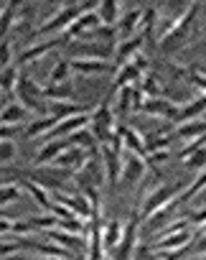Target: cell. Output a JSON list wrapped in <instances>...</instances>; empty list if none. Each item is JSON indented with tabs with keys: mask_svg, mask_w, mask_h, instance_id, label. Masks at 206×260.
Instances as JSON below:
<instances>
[{
	"mask_svg": "<svg viewBox=\"0 0 206 260\" xmlns=\"http://www.w3.org/2000/svg\"><path fill=\"white\" fill-rule=\"evenodd\" d=\"M89 130L97 138V143H112L117 136V117L112 112V105L107 100H102L92 112H89Z\"/></svg>",
	"mask_w": 206,
	"mask_h": 260,
	"instance_id": "cell-1",
	"label": "cell"
},
{
	"mask_svg": "<svg viewBox=\"0 0 206 260\" xmlns=\"http://www.w3.org/2000/svg\"><path fill=\"white\" fill-rule=\"evenodd\" d=\"M181 189H183V181H176V184H160V186H155V189L148 194V199H145V204H143V209H140V217H143V219H148V217H153L155 212H160L163 207H168L171 202H176Z\"/></svg>",
	"mask_w": 206,
	"mask_h": 260,
	"instance_id": "cell-2",
	"label": "cell"
},
{
	"mask_svg": "<svg viewBox=\"0 0 206 260\" xmlns=\"http://www.w3.org/2000/svg\"><path fill=\"white\" fill-rule=\"evenodd\" d=\"M196 232H191V227H183L178 232H171V235H163L158 240H153L148 245V252H153L155 257L160 255H171V252H178V250H186L191 242H193Z\"/></svg>",
	"mask_w": 206,
	"mask_h": 260,
	"instance_id": "cell-3",
	"label": "cell"
},
{
	"mask_svg": "<svg viewBox=\"0 0 206 260\" xmlns=\"http://www.w3.org/2000/svg\"><path fill=\"white\" fill-rule=\"evenodd\" d=\"M140 209H133L130 219L125 222V230H122V237H120V245L115 247V252L110 255L112 260H133L135 255V247H138V230H140Z\"/></svg>",
	"mask_w": 206,
	"mask_h": 260,
	"instance_id": "cell-4",
	"label": "cell"
},
{
	"mask_svg": "<svg viewBox=\"0 0 206 260\" xmlns=\"http://www.w3.org/2000/svg\"><path fill=\"white\" fill-rule=\"evenodd\" d=\"M16 94H18V102L26 107V110H33L38 115H46V100H44V87H38L33 79L28 77H18V84H16Z\"/></svg>",
	"mask_w": 206,
	"mask_h": 260,
	"instance_id": "cell-5",
	"label": "cell"
},
{
	"mask_svg": "<svg viewBox=\"0 0 206 260\" xmlns=\"http://www.w3.org/2000/svg\"><path fill=\"white\" fill-rule=\"evenodd\" d=\"M140 102H143V94L135 89V87H120L115 89V105H112V112L117 117V122H128V117L140 110Z\"/></svg>",
	"mask_w": 206,
	"mask_h": 260,
	"instance_id": "cell-6",
	"label": "cell"
},
{
	"mask_svg": "<svg viewBox=\"0 0 206 260\" xmlns=\"http://www.w3.org/2000/svg\"><path fill=\"white\" fill-rule=\"evenodd\" d=\"M145 176H148V164H145V158L138 156V153L122 151V176H120V184L135 186V184L145 181Z\"/></svg>",
	"mask_w": 206,
	"mask_h": 260,
	"instance_id": "cell-7",
	"label": "cell"
},
{
	"mask_svg": "<svg viewBox=\"0 0 206 260\" xmlns=\"http://www.w3.org/2000/svg\"><path fill=\"white\" fill-rule=\"evenodd\" d=\"M71 56L69 59H102V61H110L115 59V44H102V41H79L71 44Z\"/></svg>",
	"mask_w": 206,
	"mask_h": 260,
	"instance_id": "cell-8",
	"label": "cell"
},
{
	"mask_svg": "<svg viewBox=\"0 0 206 260\" xmlns=\"http://www.w3.org/2000/svg\"><path fill=\"white\" fill-rule=\"evenodd\" d=\"M140 112L143 115H150V117H160V120H173L178 107L171 102V100H163V97H148L140 102Z\"/></svg>",
	"mask_w": 206,
	"mask_h": 260,
	"instance_id": "cell-9",
	"label": "cell"
},
{
	"mask_svg": "<svg viewBox=\"0 0 206 260\" xmlns=\"http://www.w3.org/2000/svg\"><path fill=\"white\" fill-rule=\"evenodd\" d=\"M64 44H69L66 34L54 36V39H46V41H36L33 46H28L26 51H21V61H23V64H31V61H36V59L46 56L51 49H59V46H64Z\"/></svg>",
	"mask_w": 206,
	"mask_h": 260,
	"instance_id": "cell-10",
	"label": "cell"
},
{
	"mask_svg": "<svg viewBox=\"0 0 206 260\" xmlns=\"http://www.w3.org/2000/svg\"><path fill=\"white\" fill-rule=\"evenodd\" d=\"M117 138L122 143V151H130V153H138L145 158V141L138 136V130L128 122H117Z\"/></svg>",
	"mask_w": 206,
	"mask_h": 260,
	"instance_id": "cell-11",
	"label": "cell"
},
{
	"mask_svg": "<svg viewBox=\"0 0 206 260\" xmlns=\"http://www.w3.org/2000/svg\"><path fill=\"white\" fill-rule=\"evenodd\" d=\"M69 67L71 74H81V77H97L115 69L110 61H102V59H69Z\"/></svg>",
	"mask_w": 206,
	"mask_h": 260,
	"instance_id": "cell-12",
	"label": "cell"
},
{
	"mask_svg": "<svg viewBox=\"0 0 206 260\" xmlns=\"http://www.w3.org/2000/svg\"><path fill=\"white\" fill-rule=\"evenodd\" d=\"M145 44V36L143 34H135L133 39H125V41H117L115 44V69L117 67H122V64H128L138 51H140V46Z\"/></svg>",
	"mask_w": 206,
	"mask_h": 260,
	"instance_id": "cell-13",
	"label": "cell"
},
{
	"mask_svg": "<svg viewBox=\"0 0 206 260\" xmlns=\"http://www.w3.org/2000/svg\"><path fill=\"white\" fill-rule=\"evenodd\" d=\"M66 148H71L69 138H51V141H49L38 153H36L33 164H36V166H49V164H54V158H56V156H61Z\"/></svg>",
	"mask_w": 206,
	"mask_h": 260,
	"instance_id": "cell-14",
	"label": "cell"
},
{
	"mask_svg": "<svg viewBox=\"0 0 206 260\" xmlns=\"http://www.w3.org/2000/svg\"><path fill=\"white\" fill-rule=\"evenodd\" d=\"M122 230H125V224H122V219H110L107 224H102V247H105V255H112L115 252V247L120 245V237H122Z\"/></svg>",
	"mask_w": 206,
	"mask_h": 260,
	"instance_id": "cell-15",
	"label": "cell"
},
{
	"mask_svg": "<svg viewBox=\"0 0 206 260\" xmlns=\"http://www.w3.org/2000/svg\"><path fill=\"white\" fill-rule=\"evenodd\" d=\"M84 158H87V151H81V148H66L61 156H56L54 158V164H49V166H54V169H64V171H79L81 169V164H84Z\"/></svg>",
	"mask_w": 206,
	"mask_h": 260,
	"instance_id": "cell-16",
	"label": "cell"
},
{
	"mask_svg": "<svg viewBox=\"0 0 206 260\" xmlns=\"http://www.w3.org/2000/svg\"><path fill=\"white\" fill-rule=\"evenodd\" d=\"M140 21H143V8H133L128 11L122 18H120V26H117V41H125V39H133L135 34H140Z\"/></svg>",
	"mask_w": 206,
	"mask_h": 260,
	"instance_id": "cell-17",
	"label": "cell"
},
{
	"mask_svg": "<svg viewBox=\"0 0 206 260\" xmlns=\"http://www.w3.org/2000/svg\"><path fill=\"white\" fill-rule=\"evenodd\" d=\"M173 138H181L186 143H191L196 138H206V117H196V120L181 122V127L173 133Z\"/></svg>",
	"mask_w": 206,
	"mask_h": 260,
	"instance_id": "cell-18",
	"label": "cell"
},
{
	"mask_svg": "<svg viewBox=\"0 0 206 260\" xmlns=\"http://www.w3.org/2000/svg\"><path fill=\"white\" fill-rule=\"evenodd\" d=\"M99 23H102V21H99L97 11H89V13H84V16H79V18L74 21V26L66 31V39H69V41H74V39H81L84 34L94 31Z\"/></svg>",
	"mask_w": 206,
	"mask_h": 260,
	"instance_id": "cell-19",
	"label": "cell"
},
{
	"mask_svg": "<svg viewBox=\"0 0 206 260\" xmlns=\"http://www.w3.org/2000/svg\"><path fill=\"white\" fill-rule=\"evenodd\" d=\"M59 122V117H54V115H38L36 120H31L28 125H26V130H23V138H28V141H33V138H41V136H46L49 130L54 127Z\"/></svg>",
	"mask_w": 206,
	"mask_h": 260,
	"instance_id": "cell-20",
	"label": "cell"
},
{
	"mask_svg": "<svg viewBox=\"0 0 206 260\" xmlns=\"http://www.w3.org/2000/svg\"><path fill=\"white\" fill-rule=\"evenodd\" d=\"M44 100H46V102H76L74 84H71V82L49 84V87H44Z\"/></svg>",
	"mask_w": 206,
	"mask_h": 260,
	"instance_id": "cell-21",
	"label": "cell"
},
{
	"mask_svg": "<svg viewBox=\"0 0 206 260\" xmlns=\"http://www.w3.org/2000/svg\"><path fill=\"white\" fill-rule=\"evenodd\" d=\"M203 112H206V94H203V97H198V100H191V102L181 105V107H178V112H176V117H173V122H176V125H181V122H188V120L201 117Z\"/></svg>",
	"mask_w": 206,
	"mask_h": 260,
	"instance_id": "cell-22",
	"label": "cell"
},
{
	"mask_svg": "<svg viewBox=\"0 0 206 260\" xmlns=\"http://www.w3.org/2000/svg\"><path fill=\"white\" fill-rule=\"evenodd\" d=\"M140 79H143V72L133 61H128V64H122V67L115 69V89H120V87H135Z\"/></svg>",
	"mask_w": 206,
	"mask_h": 260,
	"instance_id": "cell-23",
	"label": "cell"
},
{
	"mask_svg": "<svg viewBox=\"0 0 206 260\" xmlns=\"http://www.w3.org/2000/svg\"><path fill=\"white\" fill-rule=\"evenodd\" d=\"M26 120H28V110L21 102H11V105L3 107V112H0V122L3 125H23Z\"/></svg>",
	"mask_w": 206,
	"mask_h": 260,
	"instance_id": "cell-24",
	"label": "cell"
},
{
	"mask_svg": "<svg viewBox=\"0 0 206 260\" xmlns=\"http://www.w3.org/2000/svg\"><path fill=\"white\" fill-rule=\"evenodd\" d=\"M97 16H99L102 26H115L117 18H120V0H99Z\"/></svg>",
	"mask_w": 206,
	"mask_h": 260,
	"instance_id": "cell-25",
	"label": "cell"
},
{
	"mask_svg": "<svg viewBox=\"0 0 206 260\" xmlns=\"http://www.w3.org/2000/svg\"><path fill=\"white\" fill-rule=\"evenodd\" d=\"M66 138H69V143H71L74 148H81V151H97V148H99V143H97V138L92 136L89 125L81 127V130H74V133L66 136Z\"/></svg>",
	"mask_w": 206,
	"mask_h": 260,
	"instance_id": "cell-26",
	"label": "cell"
},
{
	"mask_svg": "<svg viewBox=\"0 0 206 260\" xmlns=\"http://www.w3.org/2000/svg\"><path fill=\"white\" fill-rule=\"evenodd\" d=\"M18 3H21V0H11V3L0 11V41L8 36V31H11V28L16 26V21H18Z\"/></svg>",
	"mask_w": 206,
	"mask_h": 260,
	"instance_id": "cell-27",
	"label": "cell"
},
{
	"mask_svg": "<svg viewBox=\"0 0 206 260\" xmlns=\"http://www.w3.org/2000/svg\"><path fill=\"white\" fill-rule=\"evenodd\" d=\"M23 186H26V189L31 191L33 202H36V204H38V207H41L44 212H49V209H51V199H49V191H46V189H44L41 184H36L33 179H28V176H26V179H23Z\"/></svg>",
	"mask_w": 206,
	"mask_h": 260,
	"instance_id": "cell-28",
	"label": "cell"
},
{
	"mask_svg": "<svg viewBox=\"0 0 206 260\" xmlns=\"http://www.w3.org/2000/svg\"><path fill=\"white\" fill-rule=\"evenodd\" d=\"M64 82H71V67H69V59H56L51 74H49V84H64Z\"/></svg>",
	"mask_w": 206,
	"mask_h": 260,
	"instance_id": "cell-29",
	"label": "cell"
},
{
	"mask_svg": "<svg viewBox=\"0 0 206 260\" xmlns=\"http://www.w3.org/2000/svg\"><path fill=\"white\" fill-rule=\"evenodd\" d=\"M203 189H206V171H198V174H196V179L186 186V191H183V197H181V204L193 202V199H196Z\"/></svg>",
	"mask_w": 206,
	"mask_h": 260,
	"instance_id": "cell-30",
	"label": "cell"
},
{
	"mask_svg": "<svg viewBox=\"0 0 206 260\" xmlns=\"http://www.w3.org/2000/svg\"><path fill=\"white\" fill-rule=\"evenodd\" d=\"M21 199V186L13 184V181H3L0 184V207L6 204H16Z\"/></svg>",
	"mask_w": 206,
	"mask_h": 260,
	"instance_id": "cell-31",
	"label": "cell"
},
{
	"mask_svg": "<svg viewBox=\"0 0 206 260\" xmlns=\"http://www.w3.org/2000/svg\"><path fill=\"white\" fill-rule=\"evenodd\" d=\"M18 72L16 67H6V69H0V89L3 92H16V84H18Z\"/></svg>",
	"mask_w": 206,
	"mask_h": 260,
	"instance_id": "cell-32",
	"label": "cell"
},
{
	"mask_svg": "<svg viewBox=\"0 0 206 260\" xmlns=\"http://www.w3.org/2000/svg\"><path fill=\"white\" fill-rule=\"evenodd\" d=\"M186 169L188 171H201V169H206V146H201V148H196L188 158H186Z\"/></svg>",
	"mask_w": 206,
	"mask_h": 260,
	"instance_id": "cell-33",
	"label": "cell"
},
{
	"mask_svg": "<svg viewBox=\"0 0 206 260\" xmlns=\"http://www.w3.org/2000/svg\"><path fill=\"white\" fill-rule=\"evenodd\" d=\"M31 224L36 230H54V227H59V217H54L51 212L49 214H38V217H31Z\"/></svg>",
	"mask_w": 206,
	"mask_h": 260,
	"instance_id": "cell-34",
	"label": "cell"
},
{
	"mask_svg": "<svg viewBox=\"0 0 206 260\" xmlns=\"http://www.w3.org/2000/svg\"><path fill=\"white\" fill-rule=\"evenodd\" d=\"M16 143L13 141H0V166H6L16 158Z\"/></svg>",
	"mask_w": 206,
	"mask_h": 260,
	"instance_id": "cell-35",
	"label": "cell"
},
{
	"mask_svg": "<svg viewBox=\"0 0 206 260\" xmlns=\"http://www.w3.org/2000/svg\"><path fill=\"white\" fill-rule=\"evenodd\" d=\"M11 59H13V41L3 39V41H0V69L11 67Z\"/></svg>",
	"mask_w": 206,
	"mask_h": 260,
	"instance_id": "cell-36",
	"label": "cell"
},
{
	"mask_svg": "<svg viewBox=\"0 0 206 260\" xmlns=\"http://www.w3.org/2000/svg\"><path fill=\"white\" fill-rule=\"evenodd\" d=\"M193 3H196V0H163V6H166L168 11H176L178 16H181V13H186Z\"/></svg>",
	"mask_w": 206,
	"mask_h": 260,
	"instance_id": "cell-37",
	"label": "cell"
},
{
	"mask_svg": "<svg viewBox=\"0 0 206 260\" xmlns=\"http://www.w3.org/2000/svg\"><path fill=\"white\" fill-rule=\"evenodd\" d=\"M21 247H23L21 240H0V257H8V255H13Z\"/></svg>",
	"mask_w": 206,
	"mask_h": 260,
	"instance_id": "cell-38",
	"label": "cell"
},
{
	"mask_svg": "<svg viewBox=\"0 0 206 260\" xmlns=\"http://www.w3.org/2000/svg\"><path fill=\"white\" fill-rule=\"evenodd\" d=\"M18 130H21V125H3L0 122V141H13L18 136Z\"/></svg>",
	"mask_w": 206,
	"mask_h": 260,
	"instance_id": "cell-39",
	"label": "cell"
},
{
	"mask_svg": "<svg viewBox=\"0 0 206 260\" xmlns=\"http://www.w3.org/2000/svg\"><path fill=\"white\" fill-rule=\"evenodd\" d=\"M13 232V219H8L6 214L0 217V237H6V235H11Z\"/></svg>",
	"mask_w": 206,
	"mask_h": 260,
	"instance_id": "cell-40",
	"label": "cell"
},
{
	"mask_svg": "<svg viewBox=\"0 0 206 260\" xmlns=\"http://www.w3.org/2000/svg\"><path fill=\"white\" fill-rule=\"evenodd\" d=\"M49 260H64V257H49Z\"/></svg>",
	"mask_w": 206,
	"mask_h": 260,
	"instance_id": "cell-41",
	"label": "cell"
}]
</instances>
